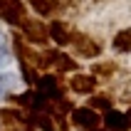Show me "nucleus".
Segmentation results:
<instances>
[{
	"instance_id": "1a4fd4ad",
	"label": "nucleus",
	"mask_w": 131,
	"mask_h": 131,
	"mask_svg": "<svg viewBox=\"0 0 131 131\" xmlns=\"http://www.w3.org/2000/svg\"><path fill=\"white\" fill-rule=\"evenodd\" d=\"M102 124H104V129H109V131H129L131 119L126 114H121V111H116V109H109L102 116Z\"/></svg>"
},
{
	"instance_id": "f03ea898",
	"label": "nucleus",
	"mask_w": 131,
	"mask_h": 131,
	"mask_svg": "<svg viewBox=\"0 0 131 131\" xmlns=\"http://www.w3.org/2000/svg\"><path fill=\"white\" fill-rule=\"evenodd\" d=\"M72 50L79 54V57H84V59H94V57H99L102 54V45L96 42L94 37H89V35H84V32H79V30H74L72 32Z\"/></svg>"
},
{
	"instance_id": "9b49d317",
	"label": "nucleus",
	"mask_w": 131,
	"mask_h": 131,
	"mask_svg": "<svg viewBox=\"0 0 131 131\" xmlns=\"http://www.w3.org/2000/svg\"><path fill=\"white\" fill-rule=\"evenodd\" d=\"M111 47H114L116 52H121V54L131 52V27L119 30L116 35H114V40H111Z\"/></svg>"
},
{
	"instance_id": "0eeeda50",
	"label": "nucleus",
	"mask_w": 131,
	"mask_h": 131,
	"mask_svg": "<svg viewBox=\"0 0 131 131\" xmlns=\"http://www.w3.org/2000/svg\"><path fill=\"white\" fill-rule=\"evenodd\" d=\"M45 57H47V64L57 72H74L77 69V62H74L69 54H64L62 50H42Z\"/></svg>"
},
{
	"instance_id": "39448f33",
	"label": "nucleus",
	"mask_w": 131,
	"mask_h": 131,
	"mask_svg": "<svg viewBox=\"0 0 131 131\" xmlns=\"http://www.w3.org/2000/svg\"><path fill=\"white\" fill-rule=\"evenodd\" d=\"M35 89L40 94H45L50 102L64 96V84H62V79H59L57 74H40V82H37Z\"/></svg>"
},
{
	"instance_id": "f257e3e1",
	"label": "nucleus",
	"mask_w": 131,
	"mask_h": 131,
	"mask_svg": "<svg viewBox=\"0 0 131 131\" xmlns=\"http://www.w3.org/2000/svg\"><path fill=\"white\" fill-rule=\"evenodd\" d=\"M22 37L27 40L30 45H37V47H47L50 42V32H47V25H42L40 20H32V17H25L20 25Z\"/></svg>"
},
{
	"instance_id": "f8f14e48",
	"label": "nucleus",
	"mask_w": 131,
	"mask_h": 131,
	"mask_svg": "<svg viewBox=\"0 0 131 131\" xmlns=\"http://www.w3.org/2000/svg\"><path fill=\"white\" fill-rule=\"evenodd\" d=\"M114 72H116V64L114 62H96V64H92V72L89 74L99 82V79H111Z\"/></svg>"
},
{
	"instance_id": "20e7f679",
	"label": "nucleus",
	"mask_w": 131,
	"mask_h": 131,
	"mask_svg": "<svg viewBox=\"0 0 131 131\" xmlns=\"http://www.w3.org/2000/svg\"><path fill=\"white\" fill-rule=\"evenodd\" d=\"M25 17H27V10H25L22 0H0V20L20 27Z\"/></svg>"
},
{
	"instance_id": "9d476101",
	"label": "nucleus",
	"mask_w": 131,
	"mask_h": 131,
	"mask_svg": "<svg viewBox=\"0 0 131 131\" xmlns=\"http://www.w3.org/2000/svg\"><path fill=\"white\" fill-rule=\"evenodd\" d=\"M27 5L32 7L37 15H42V17H50V15L57 13L59 0H27Z\"/></svg>"
},
{
	"instance_id": "6ab92c4d",
	"label": "nucleus",
	"mask_w": 131,
	"mask_h": 131,
	"mask_svg": "<svg viewBox=\"0 0 131 131\" xmlns=\"http://www.w3.org/2000/svg\"><path fill=\"white\" fill-rule=\"evenodd\" d=\"M94 131H109V129H94Z\"/></svg>"
},
{
	"instance_id": "4468645a",
	"label": "nucleus",
	"mask_w": 131,
	"mask_h": 131,
	"mask_svg": "<svg viewBox=\"0 0 131 131\" xmlns=\"http://www.w3.org/2000/svg\"><path fill=\"white\" fill-rule=\"evenodd\" d=\"M10 59H13V52H10V37H7L5 32H0V67H5Z\"/></svg>"
},
{
	"instance_id": "a211bd4d",
	"label": "nucleus",
	"mask_w": 131,
	"mask_h": 131,
	"mask_svg": "<svg viewBox=\"0 0 131 131\" xmlns=\"http://www.w3.org/2000/svg\"><path fill=\"white\" fill-rule=\"evenodd\" d=\"M126 116H129V119H131V106H129V114H126Z\"/></svg>"
},
{
	"instance_id": "7ed1b4c3",
	"label": "nucleus",
	"mask_w": 131,
	"mask_h": 131,
	"mask_svg": "<svg viewBox=\"0 0 131 131\" xmlns=\"http://www.w3.org/2000/svg\"><path fill=\"white\" fill-rule=\"evenodd\" d=\"M69 121H72V126H77L82 131H94L102 124V114L94 111L92 106H79V109H72Z\"/></svg>"
},
{
	"instance_id": "ddd939ff",
	"label": "nucleus",
	"mask_w": 131,
	"mask_h": 131,
	"mask_svg": "<svg viewBox=\"0 0 131 131\" xmlns=\"http://www.w3.org/2000/svg\"><path fill=\"white\" fill-rule=\"evenodd\" d=\"M22 121V111L20 109H13V106H7V109H0V124L3 126H13Z\"/></svg>"
},
{
	"instance_id": "6e6552de",
	"label": "nucleus",
	"mask_w": 131,
	"mask_h": 131,
	"mask_svg": "<svg viewBox=\"0 0 131 131\" xmlns=\"http://www.w3.org/2000/svg\"><path fill=\"white\" fill-rule=\"evenodd\" d=\"M67 87L72 89L74 94H89L92 96V92L96 89V79L92 77V74L77 72V74H72V79L67 82Z\"/></svg>"
},
{
	"instance_id": "f3484780",
	"label": "nucleus",
	"mask_w": 131,
	"mask_h": 131,
	"mask_svg": "<svg viewBox=\"0 0 131 131\" xmlns=\"http://www.w3.org/2000/svg\"><path fill=\"white\" fill-rule=\"evenodd\" d=\"M7 131H30V129H7Z\"/></svg>"
},
{
	"instance_id": "2eb2a0df",
	"label": "nucleus",
	"mask_w": 131,
	"mask_h": 131,
	"mask_svg": "<svg viewBox=\"0 0 131 131\" xmlns=\"http://www.w3.org/2000/svg\"><path fill=\"white\" fill-rule=\"evenodd\" d=\"M87 106H92L94 111H104V114H106V111L111 109V99H109V96H104V94H96V96L89 99Z\"/></svg>"
},
{
	"instance_id": "dca6fc26",
	"label": "nucleus",
	"mask_w": 131,
	"mask_h": 131,
	"mask_svg": "<svg viewBox=\"0 0 131 131\" xmlns=\"http://www.w3.org/2000/svg\"><path fill=\"white\" fill-rule=\"evenodd\" d=\"M13 84H15V77H13V74H0V99L13 89Z\"/></svg>"
},
{
	"instance_id": "423d86ee",
	"label": "nucleus",
	"mask_w": 131,
	"mask_h": 131,
	"mask_svg": "<svg viewBox=\"0 0 131 131\" xmlns=\"http://www.w3.org/2000/svg\"><path fill=\"white\" fill-rule=\"evenodd\" d=\"M47 32H50V40L57 47H67V45L72 42V32L74 30L69 27V22L67 20H52L47 25Z\"/></svg>"
}]
</instances>
